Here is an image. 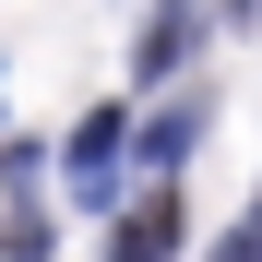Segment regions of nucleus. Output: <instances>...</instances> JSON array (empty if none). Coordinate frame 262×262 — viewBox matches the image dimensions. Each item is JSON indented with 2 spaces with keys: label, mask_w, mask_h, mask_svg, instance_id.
<instances>
[]
</instances>
